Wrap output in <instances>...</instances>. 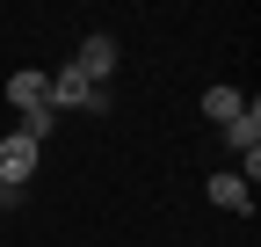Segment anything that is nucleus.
<instances>
[{
  "label": "nucleus",
  "instance_id": "f03ea898",
  "mask_svg": "<svg viewBox=\"0 0 261 247\" xmlns=\"http://www.w3.org/2000/svg\"><path fill=\"white\" fill-rule=\"evenodd\" d=\"M37 153H44V145H37V138H22V131H15V138H0V182H8V189H22V182L37 175Z\"/></svg>",
  "mask_w": 261,
  "mask_h": 247
},
{
  "label": "nucleus",
  "instance_id": "39448f33",
  "mask_svg": "<svg viewBox=\"0 0 261 247\" xmlns=\"http://www.w3.org/2000/svg\"><path fill=\"white\" fill-rule=\"evenodd\" d=\"M211 204L218 211H254V189H247L240 175H211Z\"/></svg>",
  "mask_w": 261,
  "mask_h": 247
},
{
  "label": "nucleus",
  "instance_id": "7ed1b4c3",
  "mask_svg": "<svg viewBox=\"0 0 261 247\" xmlns=\"http://www.w3.org/2000/svg\"><path fill=\"white\" fill-rule=\"evenodd\" d=\"M73 73L102 87V80L116 73V44H109V37H80V51H73Z\"/></svg>",
  "mask_w": 261,
  "mask_h": 247
},
{
  "label": "nucleus",
  "instance_id": "6e6552de",
  "mask_svg": "<svg viewBox=\"0 0 261 247\" xmlns=\"http://www.w3.org/2000/svg\"><path fill=\"white\" fill-rule=\"evenodd\" d=\"M15 196H22V189H8V182H0V211H8V204H15Z\"/></svg>",
  "mask_w": 261,
  "mask_h": 247
},
{
  "label": "nucleus",
  "instance_id": "20e7f679",
  "mask_svg": "<svg viewBox=\"0 0 261 247\" xmlns=\"http://www.w3.org/2000/svg\"><path fill=\"white\" fill-rule=\"evenodd\" d=\"M8 102L29 116V109H51V73H37V66H22L15 80H8Z\"/></svg>",
  "mask_w": 261,
  "mask_h": 247
},
{
  "label": "nucleus",
  "instance_id": "0eeeda50",
  "mask_svg": "<svg viewBox=\"0 0 261 247\" xmlns=\"http://www.w3.org/2000/svg\"><path fill=\"white\" fill-rule=\"evenodd\" d=\"M254 138H261V109L247 102V109H240L232 124H225V145H240V153H254Z\"/></svg>",
  "mask_w": 261,
  "mask_h": 247
},
{
  "label": "nucleus",
  "instance_id": "423d86ee",
  "mask_svg": "<svg viewBox=\"0 0 261 247\" xmlns=\"http://www.w3.org/2000/svg\"><path fill=\"white\" fill-rule=\"evenodd\" d=\"M240 109H247V95H240V87H211V95H203V116H211V124H232Z\"/></svg>",
  "mask_w": 261,
  "mask_h": 247
},
{
  "label": "nucleus",
  "instance_id": "f257e3e1",
  "mask_svg": "<svg viewBox=\"0 0 261 247\" xmlns=\"http://www.w3.org/2000/svg\"><path fill=\"white\" fill-rule=\"evenodd\" d=\"M58 109H94V116H102L109 109V87H94V80H80L73 66H65V73H51V116Z\"/></svg>",
  "mask_w": 261,
  "mask_h": 247
}]
</instances>
